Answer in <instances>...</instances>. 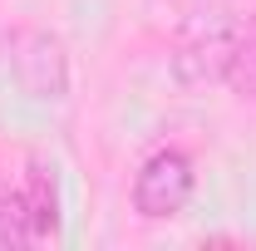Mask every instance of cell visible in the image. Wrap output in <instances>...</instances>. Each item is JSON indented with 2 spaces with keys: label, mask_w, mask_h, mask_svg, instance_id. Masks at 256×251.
Listing matches in <instances>:
<instances>
[{
  "label": "cell",
  "mask_w": 256,
  "mask_h": 251,
  "mask_svg": "<svg viewBox=\"0 0 256 251\" xmlns=\"http://www.w3.org/2000/svg\"><path fill=\"white\" fill-rule=\"evenodd\" d=\"M5 64L15 89L30 104H64L69 98V50L44 25H15L5 34Z\"/></svg>",
  "instance_id": "1"
},
{
  "label": "cell",
  "mask_w": 256,
  "mask_h": 251,
  "mask_svg": "<svg viewBox=\"0 0 256 251\" xmlns=\"http://www.w3.org/2000/svg\"><path fill=\"white\" fill-rule=\"evenodd\" d=\"M54 236H60V182L44 162H30L25 182L5 192V202H0V242L40 246Z\"/></svg>",
  "instance_id": "2"
},
{
  "label": "cell",
  "mask_w": 256,
  "mask_h": 251,
  "mask_svg": "<svg viewBox=\"0 0 256 251\" xmlns=\"http://www.w3.org/2000/svg\"><path fill=\"white\" fill-rule=\"evenodd\" d=\"M192 188H197L192 153L158 148L133 172V212L143 222H172V217H182V207L192 202Z\"/></svg>",
  "instance_id": "3"
},
{
  "label": "cell",
  "mask_w": 256,
  "mask_h": 251,
  "mask_svg": "<svg viewBox=\"0 0 256 251\" xmlns=\"http://www.w3.org/2000/svg\"><path fill=\"white\" fill-rule=\"evenodd\" d=\"M236 20L232 15H197L188 30L178 34V50H172V74L182 84H212L226 79V64L236 50Z\"/></svg>",
  "instance_id": "4"
},
{
  "label": "cell",
  "mask_w": 256,
  "mask_h": 251,
  "mask_svg": "<svg viewBox=\"0 0 256 251\" xmlns=\"http://www.w3.org/2000/svg\"><path fill=\"white\" fill-rule=\"evenodd\" d=\"M226 84L242 98H256V15L236 30V50H232V64H226Z\"/></svg>",
  "instance_id": "5"
},
{
  "label": "cell",
  "mask_w": 256,
  "mask_h": 251,
  "mask_svg": "<svg viewBox=\"0 0 256 251\" xmlns=\"http://www.w3.org/2000/svg\"><path fill=\"white\" fill-rule=\"evenodd\" d=\"M5 192H10V188H5V182H0V202H5Z\"/></svg>",
  "instance_id": "6"
}]
</instances>
